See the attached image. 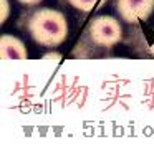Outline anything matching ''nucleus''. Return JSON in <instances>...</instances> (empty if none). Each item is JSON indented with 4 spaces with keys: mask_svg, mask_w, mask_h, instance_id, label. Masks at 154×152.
<instances>
[{
    "mask_svg": "<svg viewBox=\"0 0 154 152\" xmlns=\"http://www.w3.org/2000/svg\"><path fill=\"white\" fill-rule=\"evenodd\" d=\"M68 2H70L75 8L83 10V12H90V10H93L94 7L98 5L100 0H68Z\"/></svg>",
    "mask_w": 154,
    "mask_h": 152,
    "instance_id": "nucleus-5",
    "label": "nucleus"
},
{
    "mask_svg": "<svg viewBox=\"0 0 154 152\" xmlns=\"http://www.w3.org/2000/svg\"><path fill=\"white\" fill-rule=\"evenodd\" d=\"M149 51H151V53H152V55H154V41H152V46H151V48H149Z\"/></svg>",
    "mask_w": 154,
    "mask_h": 152,
    "instance_id": "nucleus-8",
    "label": "nucleus"
},
{
    "mask_svg": "<svg viewBox=\"0 0 154 152\" xmlns=\"http://www.w3.org/2000/svg\"><path fill=\"white\" fill-rule=\"evenodd\" d=\"M154 8V0H118V12L126 22L146 20Z\"/></svg>",
    "mask_w": 154,
    "mask_h": 152,
    "instance_id": "nucleus-3",
    "label": "nucleus"
},
{
    "mask_svg": "<svg viewBox=\"0 0 154 152\" xmlns=\"http://www.w3.org/2000/svg\"><path fill=\"white\" fill-rule=\"evenodd\" d=\"M91 40L101 46H113L121 40V25L113 17H98L88 26Z\"/></svg>",
    "mask_w": 154,
    "mask_h": 152,
    "instance_id": "nucleus-2",
    "label": "nucleus"
},
{
    "mask_svg": "<svg viewBox=\"0 0 154 152\" xmlns=\"http://www.w3.org/2000/svg\"><path fill=\"white\" fill-rule=\"evenodd\" d=\"M0 51H2V59L5 61H22L27 59V48L18 38L12 35H4L0 40Z\"/></svg>",
    "mask_w": 154,
    "mask_h": 152,
    "instance_id": "nucleus-4",
    "label": "nucleus"
},
{
    "mask_svg": "<svg viewBox=\"0 0 154 152\" xmlns=\"http://www.w3.org/2000/svg\"><path fill=\"white\" fill-rule=\"evenodd\" d=\"M18 2H22V3H27V5H37V3H40L42 0H18Z\"/></svg>",
    "mask_w": 154,
    "mask_h": 152,
    "instance_id": "nucleus-7",
    "label": "nucleus"
},
{
    "mask_svg": "<svg viewBox=\"0 0 154 152\" xmlns=\"http://www.w3.org/2000/svg\"><path fill=\"white\" fill-rule=\"evenodd\" d=\"M0 5H2V23H4L8 17V2L7 0H0Z\"/></svg>",
    "mask_w": 154,
    "mask_h": 152,
    "instance_id": "nucleus-6",
    "label": "nucleus"
},
{
    "mask_svg": "<svg viewBox=\"0 0 154 152\" xmlns=\"http://www.w3.org/2000/svg\"><path fill=\"white\" fill-rule=\"evenodd\" d=\"M35 41L43 46H58L68 35V22L61 12L42 8L35 12L28 23Z\"/></svg>",
    "mask_w": 154,
    "mask_h": 152,
    "instance_id": "nucleus-1",
    "label": "nucleus"
}]
</instances>
